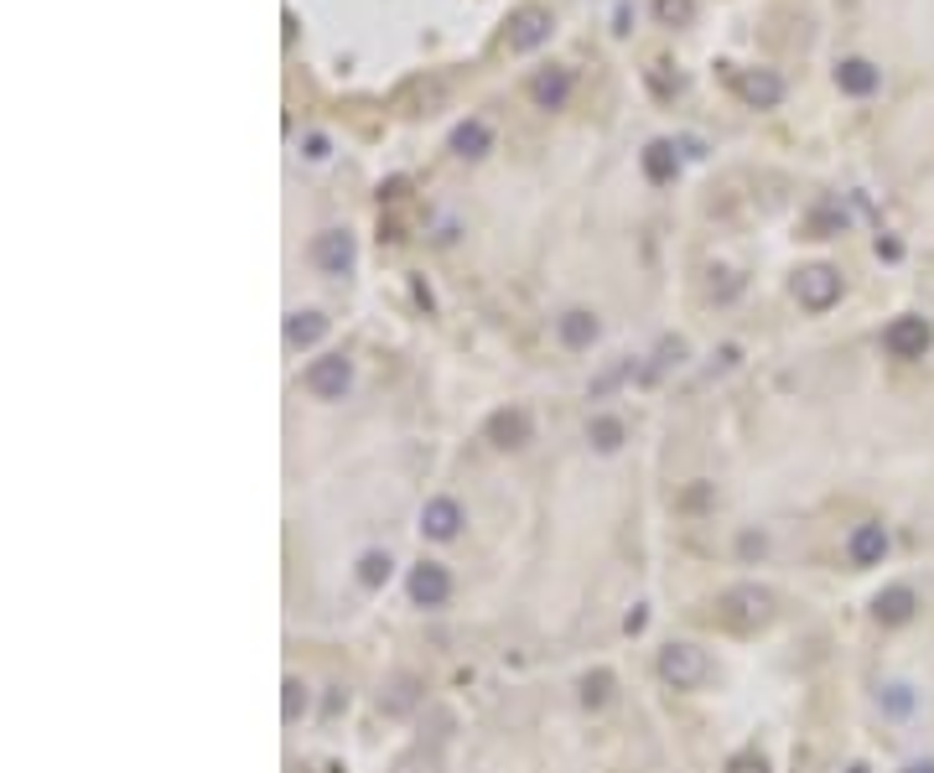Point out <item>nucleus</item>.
<instances>
[{"label":"nucleus","mask_w":934,"mask_h":773,"mask_svg":"<svg viewBox=\"0 0 934 773\" xmlns=\"http://www.w3.org/2000/svg\"><path fill=\"white\" fill-rule=\"evenodd\" d=\"M794 296H799L805 312H831V306L841 302V270H831V265L799 270V276H794Z\"/></svg>","instance_id":"3"},{"label":"nucleus","mask_w":934,"mask_h":773,"mask_svg":"<svg viewBox=\"0 0 934 773\" xmlns=\"http://www.w3.org/2000/svg\"><path fill=\"white\" fill-rule=\"evenodd\" d=\"M306 156H312V162H323V156H327V141H323V136H306Z\"/></svg>","instance_id":"25"},{"label":"nucleus","mask_w":934,"mask_h":773,"mask_svg":"<svg viewBox=\"0 0 934 773\" xmlns=\"http://www.w3.org/2000/svg\"><path fill=\"white\" fill-rule=\"evenodd\" d=\"M878 84H883V68L878 63H867V58H841L836 63V89L851 99H867L878 94Z\"/></svg>","instance_id":"12"},{"label":"nucleus","mask_w":934,"mask_h":773,"mask_svg":"<svg viewBox=\"0 0 934 773\" xmlns=\"http://www.w3.org/2000/svg\"><path fill=\"white\" fill-rule=\"evenodd\" d=\"M586 442L597 446V452H618L623 446V421L618 416H592L586 421Z\"/></svg>","instance_id":"20"},{"label":"nucleus","mask_w":934,"mask_h":773,"mask_svg":"<svg viewBox=\"0 0 934 773\" xmlns=\"http://www.w3.org/2000/svg\"><path fill=\"white\" fill-rule=\"evenodd\" d=\"M411 603L416 608H446V597H452V571H446L442 561H420L411 566Z\"/></svg>","instance_id":"7"},{"label":"nucleus","mask_w":934,"mask_h":773,"mask_svg":"<svg viewBox=\"0 0 934 773\" xmlns=\"http://www.w3.org/2000/svg\"><path fill=\"white\" fill-rule=\"evenodd\" d=\"M743 99H747V104H758V110H773V104L784 99V84H779L773 73H747V78H743Z\"/></svg>","instance_id":"19"},{"label":"nucleus","mask_w":934,"mask_h":773,"mask_svg":"<svg viewBox=\"0 0 934 773\" xmlns=\"http://www.w3.org/2000/svg\"><path fill=\"white\" fill-rule=\"evenodd\" d=\"M530 99H535L540 110H566V99H571V73L566 68H545L530 78Z\"/></svg>","instance_id":"13"},{"label":"nucleus","mask_w":934,"mask_h":773,"mask_svg":"<svg viewBox=\"0 0 934 773\" xmlns=\"http://www.w3.org/2000/svg\"><path fill=\"white\" fill-rule=\"evenodd\" d=\"M306 711V685L302 680H286V722H296Z\"/></svg>","instance_id":"23"},{"label":"nucleus","mask_w":934,"mask_h":773,"mask_svg":"<svg viewBox=\"0 0 934 773\" xmlns=\"http://www.w3.org/2000/svg\"><path fill=\"white\" fill-rule=\"evenodd\" d=\"M597 332H603V322H597V312H586V306H571V312H560L556 317V338L571 353L592 349V343H597Z\"/></svg>","instance_id":"11"},{"label":"nucleus","mask_w":934,"mask_h":773,"mask_svg":"<svg viewBox=\"0 0 934 773\" xmlns=\"http://www.w3.org/2000/svg\"><path fill=\"white\" fill-rule=\"evenodd\" d=\"M654 11H659V22H685L691 16V0H654Z\"/></svg>","instance_id":"24"},{"label":"nucleus","mask_w":934,"mask_h":773,"mask_svg":"<svg viewBox=\"0 0 934 773\" xmlns=\"http://www.w3.org/2000/svg\"><path fill=\"white\" fill-rule=\"evenodd\" d=\"M904 773H934V758H913V763H909Z\"/></svg>","instance_id":"28"},{"label":"nucleus","mask_w":934,"mask_h":773,"mask_svg":"<svg viewBox=\"0 0 934 773\" xmlns=\"http://www.w3.org/2000/svg\"><path fill=\"white\" fill-rule=\"evenodd\" d=\"M603 690H607V675H597V680H586V701H603Z\"/></svg>","instance_id":"26"},{"label":"nucleus","mask_w":934,"mask_h":773,"mask_svg":"<svg viewBox=\"0 0 934 773\" xmlns=\"http://www.w3.org/2000/svg\"><path fill=\"white\" fill-rule=\"evenodd\" d=\"M353 576H358V586H369V592H379V586H384L390 576H395V561H390V550H364V556H358V571H353Z\"/></svg>","instance_id":"18"},{"label":"nucleus","mask_w":934,"mask_h":773,"mask_svg":"<svg viewBox=\"0 0 934 773\" xmlns=\"http://www.w3.org/2000/svg\"><path fill=\"white\" fill-rule=\"evenodd\" d=\"M463 524H467V515H463V504H457L452 493H437V498H426V504H420V535L437 540V545L457 540L463 535Z\"/></svg>","instance_id":"4"},{"label":"nucleus","mask_w":934,"mask_h":773,"mask_svg":"<svg viewBox=\"0 0 934 773\" xmlns=\"http://www.w3.org/2000/svg\"><path fill=\"white\" fill-rule=\"evenodd\" d=\"M489 145H493V130L483 119H463V125L452 130V151H457V156H483Z\"/></svg>","instance_id":"17"},{"label":"nucleus","mask_w":934,"mask_h":773,"mask_svg":"<svg viewBox=\"0 0 934 773\" xmlns=\"http://www.w3.org/2000/svg\"><path fill=\"white\" fill-rule=\"evenodd\" d=\"M489 442L493 446H525L530 442V416L514 405V410H498L489 421Z\"/></svg>","instance_id":"15"},{"label":"nucleus","mask_w":934,"mask_h":773,"mask_svg":"<svg viewBox=\"0 0 934 773\" xmlns=\"http://www.w3.org/2000/svg\"><path fill=\"white\" fill-rule=\"evenodd\" d=\"M846 773H867V769H862V763H851V769H846Z\"/></svg>","instance_id":"29"},{"label":"nucleus","mask_w":934,"mask_h":773,"mask_svg":"<svg viewBox=\"0 0 934 773\" xmlns=\"http://www.w3.org/2000/svg\"><path fill=\"white\" fill-rule=\"evenodd\" d=\"M353 259H358V244H353L349 229H323V235L312 239V265L323 276H349Z\"/></svg>","instance_id":"6"},{"label":"nucleus","mask_w":934,"mask_h":773,"mask_svg":"<svg viewBox=\"0 0 934 773\" xmlns=\"http://www.w3.org/2000/svg\"><path fill=\"white\" fill-rule=\"evenodd\" d=\"M934 343V328L924 322V317H893L883 332V349L887 358H924Z\"/></svg>","instance_id":"5"},{"label":"nucleus","mask_w":934,"mask_h":773,"mask_svg":"<svg viewBox=\"0 0 934 773\" xmlns=\"http://www.w3.org/2000/svg\"><path fill=\"white\" fill-rule=\"evenodd\" d=\"M722 608H727V618H732V623L753 629V623H763V618H769L773 597L763 592V586H732V592L722 597Z\"/></svg>","instance_id":"9"},{"label":"nucleus","mask_w":934,"mask_h":773,"mask_svg":"<svg viewBox=\"0 0 934 773\" xmlns=\"http://www.w3.org/2000/svg\"><path fill=\"white\" fill-rule=\"evenodd\" d=\"M887 530L883 524H857L851 535H846V561L851 566H883L887 561Z\"/></svg>","instance_id":"10"},{"label":"nucleus","mask_w":934,"mask_h":773,"mask_svg":"<svg viewBox=\"0 0 934 773\" xmlns=\"http://www.w3.org/2000/svg\"><path fill=\"white\" fill-rule=\"evenodd\" d=\"M545 37H551V16H545V11L530 5V11H519V16H514V26H509V48L514 52H535Z\"/></svg>","instance_id":"14"},{"label":"nucleus","mask_w":934,"mask_h":773,"mask_svg":"<svg viewBox=\"0 0 934 773\" xmlns=\"http://www.w3.org/2000/svg\"><path fill=\"white\" fill-rule=\"evenodd\" d=\"M644 172H649V182H670V177H676V145L654 141L649 151H644Z\"/></svg>","instance_id":"22"},{"label":"nucleus","mask_w":934,"mask_h":773,"mask_svg":"<svg viewBox=\"0 0 934 773\" xmlns=\"http://www.w3.org/2000/svg\"><path fill=\"white\" fill-rule=\"evenodd\" d=\"M732 773H763V763H758V758H737V763H732Z\"/></svg>","instance_id":"27"},{"label":"nucleus","mask_w":934,"mask_h":773,"mask_svg":"<svg viewBox=\"0 0 934 773\" xmlns=\"http://www.w3.org/2000/svg\"><path fill=\"white\" fill-rule=\"evenodd\" d=\"M706 649H696V644H665L659 649V675L670 680L676 690H696L700 680H706Z\"/></svg>","instance_id":"2"},{"label":"nucleus","mask_w":934,"mask_h":773,"mask_svg":"<svg viewBox=\"0 0 934 773\" xmlns=\"http://www.w3.org/2000/svg\"><path fill=\"white\" fill-rule=\"evenodd\" d=\"M323 338H327L323 312H291V317H286V343H291V349H312V343H323Z\"/></svg>","instance_id":"16"},{"label":"nucleus","mask_w":934,"mask_h":773,"mask_svg":"<svg viewBox=\"0 0 934 773\" xmlns=\"http://www.w3.org/2000/svg\"><path fill=\"white\" fill-rule=\"evenodd\" d=\"M878 701H883L887 717H898V722H904V717H913V706H919V696H913V685H904V680H887Z\"/></svg>","instance_id":"21"},{"label":"nucleus","mask_w":934,"mask_h":773,"mask_svg":"<svg viewBox=\"0 0 934 773\" xmlns=\"http://www.w3.org/2000/svg\"><path fill=\"white\" fill-rule=\"evenodd\" d=\"M302 384H306V395L312 400H343L353 390V358L349 353H323V358H312Z\"/></svg>","instance_id":"1"},{"label":"nucleus","mask_w":934,"mask_h":773,"mask_svg":"<svg viewBox=\"0 0 934 773\" xmlns=\"http://www.w3.org/2000/svg\"><path fill=\"white\" fill-rule=\"evenodd\" d=\"M913 612H919V592H913L909 582H893V586H883V592L872 597V618H878V623H887V629L909 623Z\"/></svg>","instance_id":"8"}]
</instances>
